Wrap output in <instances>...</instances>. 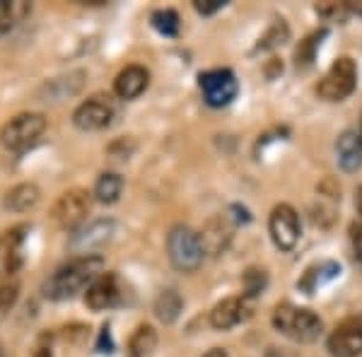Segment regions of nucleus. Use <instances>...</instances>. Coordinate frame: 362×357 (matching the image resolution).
Segmentation results:
<instances>
[{
    "label": "nucleus",
    "mask_w": 362,
    "mask_h": 357,
    "mask_svg": "<svg viewBox=\"0 0 362 357\" xmlns=\"http://www.w3.org/2000/svg\"><path fill=\"white\" fill-rule=\"evenodd\" d=\"M27 225H15L0 234V278H10L25 266Z\"/></svg>",
    "instance_id": "8"
},
{
    "label": "nucleus",
    "mask_w": 362,
    "mask_h": 357,
    "mask_svg": "<svg viewBox=\"0 0 362 357\" xmlns=\"http://www.w3.org/2000/svg\"><path fill=\"white\" fill-rule=\"evenodd\" d=\"M194 8L201 15H213V13H218V10L225 8V0H196Z\"/></svg>",
    "instance_id": "29"
},
{
    "label": "nucleus",
    "mask_w": 362,
    "mask_h": 357,
    "mask_svg": "<svg viewBox=\"0 0 362 357\" xmlns=\"http://www.w3.org/2000/svg\"><path fill=\"white\" fill-rule=\"evenodd\" d=\"M230 227H227V222L223 218H215L210 220L206 225V230L201 234V242H203V249L208 251V254H218L220 249L227 247V242H230Z\"/></svg>",
    "instance_id": "21"
},
{
    "label": "nucleus",
    "mask_w": 362,
    "mask_h": 357,
    "mask_svg": "<svg viewBox=\"0 0 362 357\" xmlns=\"http://www.w3.org/2000/svg\"><path fill=\"white\" fill-rule=\"evenodd\" d=\"M92 208V198L85 189H70L63 193L54 206V220L63 230H75L87 220Z\"/></svg>",
    "instance_id": "7"
},
{
    "label": "nucleus",
    "mask_w": 362,
    "mask_h": 357,
    "mask_svg": "<svg viewBox=\"0 0 362 357\" xmlns=\"http://www.w3.org/2000/svg\"><path fill=\"white\" fill-rule=\"evenodd\" d=\"M121 283L114 273H102L90 288L85 290V304L92 312H104L121 302Z\"/></svg>",
    "instance_id": "12"
},
{
    "label": "nucleus",
    "mask_w": 362,
    "mask_h": 357,
    "mask_svg": "<svg viewBox=\"0 0 362 357\" xmlns=\"http://www.w3.org/2000/svg\"><path fill=\"white\" fill-rule=\"evenodd\" d=\"M360 140H362V128H360Z\"/></svg>",
    "instance_id": "35"
},
{
    "label": "nucleus",
    "mask_w": 362,
    "mask_h": 357,
    "mask_svg": "<svg viewBox=\"0 0 362 357\" xmlns=\"http://www.w3.org/2000/svg\"><path fill=\"white\" fill-rule=\"evenodd\" d=\"M338 273H341V266L334 261H321V263H314V266H309L305 275H302V280L297 283V288H300L305 295H314L321 285H326L329 280L338 278Z\"/></svg>",
    "instance_id": "16"
},
{
    "label": "nucleus",
    "mask_w": 362,
    "mask_h": 357,
    "mask_svg": "<svg viewBox=\"0 0 362 357\" xmlns=\"http://www.w3.org/2000/svg\"><path fill=\"white\" fill-rule=\"evenodd\" d=\"M181 309H184V300L179 297L177 290H165L160 292V297L155 300V314L165 324H174L179 319Z\"/></svg>",
    "instance_id": "22"
},
{
    "label": "nucleus",
    "mask_w": 362,
    "mask_h": 357,
    "mask_svg": "<svg viewBox=\"0 0 362 357\" xmlns=\"http://www.w3.org/2000/svg\"><path fill=\"white\" fill-rule=\"evenodd\" d=\"M336 152H338V165H341L343 172H358L362 167V140L353 131L343 133L338 138Z\"/></svg>",
    "instance_id": "17"
},
{
    "label": "nucleus",
    "mask_w": 362,
    "mask_h": 357,
    "mask_svg": "<svg viewBox=\"0 0 362 357\" xmlns=\"http://www.w3.org/2000/svg\"><path fill=\"white\" fill-rule=\"evenodd\" d=\"M355 206H358V213L362 215V186L358 189V193H355Z\"/></svg>",
    "instance_id": "33"
},
{
    "label": "nucleus",
    "mask_w": 362,
    "mask_h": 357,
    "mask_svg": "<svg viewBox=\"0 0 362 357\" xmlns=\"http://www.w3.org/2000/svg\"><path fill=\"white\" fill-rule=\"evenodd\" d=\"M32 13V5L25 0H0V37L10 34L25 17Z\"/></svg>",
    "instance_id": "19"
},
{
    "label": "nucleus",
    "mask_w": 362,
    "mask_h": 357,
    "mask_svg": "<svg viewBox=\"0 0 362 357\" xmlns=\"http://www.w3.org/2000/svg\"><path fill=\"white\" fill-rule=\"evenodd\" d=\"M104 273V259L97 254H83L75 256L73 261L63 263L58 271L51 275L49 283L44 285V295L49 300H70L78 292L90 288L92 283Z\"/></svg>",
    "instance_id": "1"
},
{
    "label": "nucleus",
    "mask_w": 362,
    "mask_h": 357,
    "mask_svg": "<svg viewBox=\"0 0 362 357\" xmlns=\"http://www.w3.org/2000/svg\"><path fill=\"white\" fill-rule=\"evenodd\" d=\"M157 350V331L150 324H140L128 341L126 357H153Z\"/></svg>",
    "instance_id": "18"
},
{
    "label": "nucleus",
    "mask_w": 362,
    "mask_h": 357,
    "mask_svg": "<svg viewBox=\"0 0 362 357\" xmlns=\"http://www.w3.org/2000/svg\"><path fill=\"white\" fill-rule=\"evenodd\" d=\"M198 85H201V92L210 107H227L239 92L235 73L227 68L201 73L198 75Z\"/></svg>",
    "instance_id": "6"
},
{
    "label": "nucleus",
    "mask_w": 362,
    "mask_h": 357,
    "mask_svg": "<svg viewBox=\"0 0 362 357\" xmlns=\"http://www.w3.org/2000/svg\"><path fill=\"white\" fill-rule=\"evenodd\" d=\"M121 191H124V179L119 177L116 172H104L99 174L97 184H95V196L99 203H116L121 196Z\"/></svg>",
    "instance_id": "23"
},
{
    "label": "nucleus",
    "mask_w": 362,
    "mask_h": 357,
    "mask_svg": "<svg viewBox=\"0 0 362 357\" xmlns=\"http://www.w3.org/2000/svg\"><path fill=\"white\" fill-rule=\"evenodd\" d=\"M268 230H271L273 244L280 251L295 249L297 239H300V218H297L295 208L288 203H280L273 208L271 220H268Z\"/></svg>",
    "instance_id": "10"
},
{
    "label": "nucleus",
    "mask_w": 362,
    "mask_h": 357,
    "mask_svg": "<svg viewBox=\"0 0 362 357\" xmlns=\"http://www.w3.org/2000/svg\"><path fill=\"white\" fill-rule=\"evenodd\" d=\"M97 350H99V353L112 355L114 345H112V333H109V326H104L102 333H99V345H97Z\"/></svg>",
    "instance_id": "30"
},
{
    "label": "nucleus",
    "mask_w": 362,
    "mask_h": 357,
    "mask_svg": "<svg viewBox=\"0 0 362 357\" xmlns=\"http://www.w3.org/2000/svg\"><path fill=\"white\" fill-rule=\"evenodd\" d=\"M203 357H227V353H225L223 348H213V350H208V353L203 355Z\"/></svg>",
    "instance_id": "32"
},
{
    "label": "nucleus",
    "mask_w": 362,
    "mask_h": 357,
    "mask_svg": "<svg viewBox=\"0 0 362 357\" xmlns=\"http://www.w3.org/2000/svg\"><path fill=\"white\" fill-rule=\"evenodd\" d=\"M153 27L165 37H174L179 32V15L174 10H157L153 15Z\"/></svg>",
    "instance_id": "26"
},
{
    "label": "nucleus",
    "mask_w": 362,
    "mask_h": 357,
    "mask_svg": "<svg viewBox=\"0 0 362 357\" xmlns=\"http://www.w3.org/2000/svg\"><path fill=\"white\" fill-rule=\"evenodd\" d=\"M251 316V307L247 297H227V300L215 304V309L210 312V324L220 331L235 329L242 321H247Z\"/></svg>",
    "instance_id": "13"
},
{
    "label": "nucleus",
    "mask_w": 362,
    "mask_h": 357,
    "mask_svg": "<svg viewBox=\"0 0 362 357\" xmlns=\"http://www.w3.org/2000/svg\"><path fill=\"white\" fill-rule=\"evenodd\" d=\"M329 353L334 357L362 355V319H346L329 336Z\"/></svg>",
    "instance_id": "11"
},
{
    "label": "nucleus",
    "mask_w": 362,
    "mask_h": 357,
    "mask_svg": "<svg viewBox=\"0 0 362 357\" xmlns=\"http://www.w3.org/2000/svg\"><path fill=\"white\" fill-rule=\"evenodd\" d=\"M266 283H268V275L266 271H261V268H249L247 273H244V297L251 300V297H259L261 292L266 290Z\"/></svg>",
    "instance_id": "25"
},
{
    "label": "nucleus",
    "mask_w": 362,
    "mask_h": 357,
    "mask_svg": "<svg viewBox=\"0 0 362 357\" xmlns=\"http://www.w3.org/2000/svg\"><path fill=\"white\" fill-rule=\"evenodd\" d=\"M353 247H355V259L362 266V222L353 227Z\"/></svg>",
    "instance_id": "31"
},
{
    "label": "nucleus",
    "mask_w": 362,
    "mask_h": 357,
    "mask_svg": "<svg viewBox=\"0 0 362 357\" xmlns=\"http://www.w3.org/2000/svg\"><path fill=\"white\" fill-rule=\"evenodd\" d=\"M355 85H358V66H355V61L353 58H338L329 68V73L321 78L317 92L326 102H343L355 92Z\"/></svg>",
    "instance_id": "5"
},
{
    "label": "nucleus",
    "mask_w": 362,
    "mask_h": 357,
    "mask_svg": "<svg viewBox=\"0 0 362 357\" xmlns=\"http://www.w3.org/2000/svg\"><path fill=\"white\" fill-rule=\"evenodd\" d=\"M326 37V29L321 32H314L312 37H307L305 42L300 44V49L295 51V63L297 68H309L314 63V56H317V49L321 46V39Z\"/></svg>",
    "instance_id": "24"
},
{
    "label": "nucleus",
    "mask_w": 362,
    "mask_h": 357,
    "mask_svg": "<svg viewBox=\"0 0 362 357\" xmlns=\"http://www.w3.org/2000/svg\"><path fill=\"white\" fill-rule=\"evenodd\" d=\"M17 297H20V288H17L15 283H0V321L10 314Z\"/></svg>",
    "instance_id": "27"
},
{
    "label": "nucleus",
    "mask_w": 362,
    "mask_h": 357,
    "mask_svg": "<svg viewBox=\"0 0 362 357\" xmlns=\"http://www.w3.org/2000/svg\"><path fill=\"white\" fill-rule=\"evenodd\" d=\"M273 326L283 333V336L293 338L297 343H312L321 336V319L309 309L295 307V304L285 302L278 304L273 312Z\"/></svg>",
    "instance_id": "2"
},
{
    "label": "nucleus",
    "mask_w": 362,
    "mask_h": 357,
    "mask_svg": "<svg viewBox=\"0 0 362 357\" xmlns=\"http://www.w3.org/2000/svg\"><path fill=\"white\" fill-rule=\"evenodd\" d=\"M0 357H5V350H3V343H0Z\"/></svg>",
    "instance_id": "34"
},
{
    "label": "nucleus",
    "mask_w": 362,
    "mask_h": 357,
    "mask_svg": "<svg viewBox=\"0 0 362 357\" xmlns=\"http://www.w3.org/2000/svg\"><path fill=\"white\" fill-rule=\"evenodd\" d=\"M285 37H288V29H285V25L280 22V25H276V27L271 29V32H268V37L259 44V49H273V46L283 44Z\"/></svg>",
    "instance_id": "28"
},
{
    "label": "nucleus",
    "mask_w": 362,
    "mask_h": 357,
    "mask_svg": "<svg viewBox=\"0 0 362 357\" xmlns=\"http://www.w3.org/2000/svg\"><path fill=\"white\" fill-rule=\"evenodd\" d=\"M167 254L169 261L174 263V268H179V271L184 273L198 271L203 263V256H206L201 234H196L186 225L172 227V232L167 237Z\"/></svg>",
    "instance_id": "4"
},
{
    "label": "nucleus",
    "mask_w": 362,
    "mask_h": 357,
    "mask_svg": "<svg viewBox=\"0 0 362 357\" xmlns=\"http://www.w3.org/2000/svg\"><path fill=\"white\" fill-rule=\"evenodd\" d=\"M150 85V73L143 66H128L116 75L114 80V92L121 99H136L148 90Z\"/></svg>",
    "instance_id": "14"
},
{
    "label": "nucleus",
    "mask_w": 362,
    "mask_h": 357,
    "mask_svg": "<svg viewBox=\"0 0 362 357\" xmlns=\"http://www.w3.org/2000/svg\"><path fill=\"white\" fill-rule=\"evenodd\" d=\"M46 131V116L34 114V111H25L17 114L0 128V145L8 152H25L32 145L39 143V138Z\"/></svg>",
    "instance_id": "3"
},
{
    "label": "nucleus",
    "mask_w": 362,
    "mask_h": 357,
    "mask_svg": "<svg viewBox=\"0 0 362 357\" xmlns=\"http://www.w3.org/2000/svg\"><path fill=\"white\" fill-rule=\"evenodd\" d=\"M114 119V102L107 95H95L80 104L73 114V124L80 131H102Z\"/></svg>",
    "instance_id": "9"
},
{
    "label": "nucleus",
    "mask_w": 362,
    "mask_h": 357,
    "mask_svg": "<svg viewBox=\"0 0 362 357\" xmlns=\"http://www.w3.org/2000/svg\"><path fill=\"white\" fill-rule=\"evenodd\" d=\"M39 201H42V191L37 184H17L5 193L3 208L10 213H29L32 208H37Z\"/></svg>",
    "instance_id": "15"
},
{
    "label": "nucleus",
    "mask_w": 362,
    "mask_h": 357,
    "mask_svg": "<svg viewBox=\"0 0 362 357\" xmlns=\"http://www.w3.org/2000/svg\"><path fill=\"white\" fill-rule=\"evenodd\" d=\"M112 230H114V225H112L109 220L92 222L90 227L80 230V234H75L73 244H75V247L87 249V254H90V249H92V247H99V244L109 242V237H112Z\"/></svg>",
    "instance_id": "20"
}]
</instances>
